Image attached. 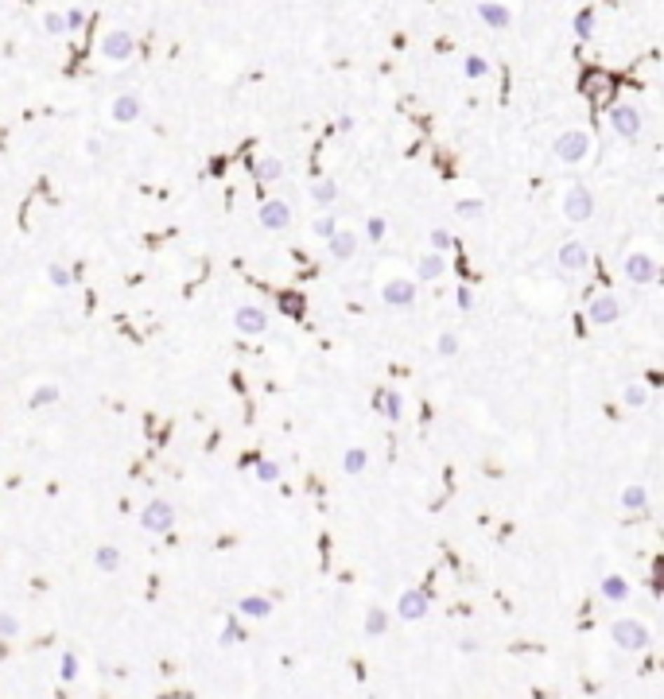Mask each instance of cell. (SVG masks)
Segmentation results:
<instances>
[{
	"instance_id": "7c38bea8",
	"label": "cell",
	"mask_w": 664,
	"mask_h": 699,
	"mask_svg": "<svg viewBox=\"0 0 664 699\" xmlns=\"http://www.w3.org/2000/svg\"><path fill=\"white\" fill-rule=\"evenodd\" d=\"M478 20L494 32H505V27H513V8L505 4V0H482L478 4Z\"/></svg>"
},
{
	"instance_id": "d6986e66",
	"label": "cell",
	"mask_w": 664,
	"mask_h": 699,
	"mask_svg": "<svg viewBox=\"0 0 664 699\" xmlns=\"http://www.w3.org/2000/svg\"><path fill=\"white\" fill-rule=\"evenodd\" d=\"M571 35L575 39H595V8H579L575 12V20H571Z\"/></svg>"
},
{
	"instance_id": "f546056e",
	"label": "cell",
	"mask_w": 664,
	"mask_h": 699,
	"mask_svg": "<svg viewBox=\"0 0 664 699\" xmlns=\"http://www.w3.org/2000/svg\"><path fill=\"white\" fill-rule=\"evenodd\" d=\"M388 630V614L381 606H370V614H365V633H373V637H381V633Z\"/></svg>"
},
{
	"instance_id": "d590c367",
	"label": "cell",
	"mask_w": 664,
	"mask_h": 699,
	"mask_svg": "<svg viewBox=\"0 0 664 699\" xmlns=\"http://www.w3.org/2000/svg\"><path fill=\"white\" fill-rule=\"evenodd\" d=\"M62 24H67V32H82V27L90 24V12L86 8H67L62 12Z\"/></svg>"
},
{
	"instance_id": "4fadbf2b",
	"label": "cell",
	"mask_w": 664,
	"mask_h": 699,
	"mask_svg": "<svg viewBox=\"0 0 664 699\" xmlns=\"http://www.w3.org/2000/svg\"><path fill=\"white\" fill-rule=\"evenodd\" d=\"M109 117L117 121V125H133V121H140V117H144V102H140V93H121V97H113Z\"/></svg>"
},
{
	"instance_id": "7a4b0ae2",
	"label": "cell",
	"mask_w": 664,
	"mask_h": 699,
	"mask_svg": "<svg viewBox=\"0 0 664 699\" xmlns=\"http://www.w3.org/2000/svg\"><path fill=\"white\" fill-rule=\"evenodd\" d=\"M552 152H555L560 163H583L590 156V133H583V128H567V133L555 136Z\"/></svg>"
},
{
	"instance_id": "cb8c5ba5",
	"label": "cell",
	"mask_w": 664,
	"mask_h": 699,
	"mask_svg": "<svg viewBox=\"0 0 664 699\" xmlns=\"http://www.w3.org/2000/svg\"><path fill=\"white\" fill-rule=\"evenodd\" d=\"M649 396H653V393H649L645 381H633V385H625V388H622V400H625L630 408H645V405H649Z\"/></svg>"
},
{
	"instance_id": "484cf974",
	"label": "cell",
	"mask_w": 664,
	"mask_h": 699,
	"mask_svg": "<svg viewBox=\"0 0 664 699\" xmlns=\"http://www.w3.org/2000/svg\"><path fill=\"white\" fill-rule=\"evenodd\" d=\"M428 241H431V253H443V257L454 249V233H451V229H443V226H431Z\"/></svg>"
},
{
	"instance_id": "5bb4252c",
	"label": "cell",
	"mask_w": 664,
	"mask_h": 699,
	"mask_svg": "<svg viewBox=\"0 0 664 699\" xmlns=\"http://www.w3.org/2000/svg\"><path fill=\"white\" fill-rule=\"evenodd\" d=\"M140 524H144L148 532H168L171 524H175V509H171L168 501H151V505H144Z\"/></svg>"
},
{
	"instance_id": "60d3db41",
	"label": "cell",
	"mask_w": 664,
	"mask_h": 699,
	"mask_svg": "<svg viewBox=\"0 0 664 699\" xmlns=\"http://www.w3.org/2000/svg\"><path fill=\"white\" fill-rule=\"evenodd\" d=\"M454 304L463 307V311H470V307H474V292H470V287H459V292H454Z\"/></svg>"
},
{
	"instance_id": "d4e9b609",
	"label": "cell",
	"mask_w": 664,
	"mask_h": 699,
	"mask_svg": "<svg viewBox=\"0 0 664 699\" xmlns=\"http://www.w3.org/2000/svg\"><path fill=\"white\" fill-rule=\"evenodd\" d=\"M59 396H62L59 385H39L32 396H27V405H32V408H47V405H59Z\"/></svg>"
},
{
	"instance_id": "ffe728a7",
	"label": "cell",
	"mask_w": 664,
	"mask_h": 699,
	"mask_svg": "<svg viewBox=\"0 0 664 699\" xmlns=\"http://www.w3.org/2000/svg\"><path fill=\"white\" fill-rule=\"evenodd\" d=\"M602 598H610V602H625V598H630V583H625L622 575H602Z\"/></svg>"
},
{
	"instance_id": "277c9868",
	"label": "cell",
	"mask_w": 664,
	"mask_h": 699,
	"mask_svg": "<svg viewBox=\"0 0 664 699\" xmlns=\"http://www.w3.org/2000/svg\"><path fill=\"white\" fill-rule=\"evenodd\" d=\"M641 109L637 105H630V102H618V105H610V128H614V136H622V140H633V136L641 133Z\"/></svg>"
},
{
	"instance_id": "7402d4cb",
	"label": "cell",
	"mask_w": 664,
	"mask_h": 699,
	"mask_svg": "<svg viewBox=\"0 0 664 699\" xmlns=\"http://www.w3.org/2000/svg\"><path fill=\"white\" fill-rule=\"evenodd\" d=\"M365 466H370V451L365 447H350L342 455V470L346 474H365Z\"/></svg>"
},
{
	"instance_id": "6da1fadb",
	"label": "cell",
	"mask_w": 664,
	"mask_h": 699,
	"mask_svg": "<svg viewBox=\"0 0 664 699\" xmlns=\"http://www.w3.org/2000/svg\"><path fill=\"white\" fill-rule=\"evenodd\" d=\"M622 272H625V280H630L633 287H649V284H656V276H660V264H656L653 253L633 249V253H625Z\"/></svg>"
},
{
	"instance_id": "5b68a950",
	"label": "cell",
	"mask_w": 664,
	"mask_h": 699,
	"mask_svg": "<svg viewBox=\"0 0 664 699\" xmlns=\"http://www.w3.org/2000/svg\"><path fill=\"white\" fill-rule=\"evenodd\" d=\"M257 222H261V229H269V233H280V229L292 226V206H287L284 198H264V203L257 206Z\"/></svg>"
},
{
	"instance_id": "1f68e13d",
	"label": "cell",
	"mask_w": 664,
	"mask_h": 699,
	"mask_svg": "<svg viewBox=\"0 0 664 699\" xmlns=\"http://www.w3.org/2000/svg\"><path fill=\"white\" fill-rule=\"evenodd\" d=\"M311 233H315V237H319V241H330V237H334V233H338V222H334V218H330V214H319V218H315V222H311Z\"/></svg>"
},
{
	"instance_id": "2e32d148",
	"label": "cell",
	"mask_w": 664,
	"mask_h": 699,
	"mask_svg": "<svg viewBox=\"0 0 664 699\" xmlns=\"http://www.w3.org/2000/svg\"><path fill=\"white\" fill-rule=\"evenodd\" d=\"M428 610H431V602H428V595H424V590H404V595H400V618H404V622H420Z\"/></svg>"
},
{
	"instance_id": "8fae6325",
	"label": "cell",
	"mask_w": 664,
	"mask_h": 699,
	"mask_svg": "<svg viewBox=\"0 0 664 699\" xmlns=\"http://www.w3.org/2000/svg\"><path fill=\"white\" fill-rule=\"evenodd\" d=\"M233 327H237V334L257 338V334H264V330H269V315H264L261 307L245 304V307H237V311H233Z\"/></svg>"
},
{
	"instance_id": "7bdbcfd3",
	"label": "cell",
	"mask_w": 664,
	"mask_h": 699,
	"mask_svg": "<svg viewBox=\"0 0 664 699\" xmlns=\"http://www.w3.org/2000/svg\"><path fill=\"white\" fill-rule=\"evenodd\" d=\"M70 676H78V660L74 657H62V680H70Z\"/></svg>"
},
{
	"instance_id": "4316f807",
	"label": "cell",
	"mask_w": 664,
	"mask_h": 699,
	"mask_svg": "<svg viewBox=\"0 0 664 699\" xmlns=\"http://www.w3.org/2000/svg\"><path fill=\"white\" fill-rule=\"evenodd\" d=\"M93 564H97L101 571H117V567H121V552L113 544H101L97 552H93Z\"/></svg>"
},
{
	"instance_id": "ac0fdd59",
	"label": "cell",
	"mask_w": 664,
	"mask_h": 699,
	"mask_svg": "<svg viewBox=\"0 0 664 699\" xmlns=\"http://www.w3.org/2000/svg\"><path fill=\"white\" fill-rule=\"evenodd\" d=\"M377 408H381V416H388V420H400V416H404V396L396 393V388H381V393H377Z\"/></svg>"
},
{
	"instance_id": "836d02e7",
	"label": "cell",
	"mask_w": 664,
	"mask_h": 699,
	"mask_svg": "<svg viewBox=\"0 0 664 699\" xmlns=\"http://www.w3.org/2000/svg\"><path fill=\"white\" fill-rule=\"evenodd\" d=\"M482 210H486L482 198H459V203H454V214H459V218H482Z\"/></svg>"
},
{
	"instance_id": "74e56055",
	"label": "cell",
	"mask_w": 664,
	"mask_h": 699,
	"mask_svg": "<svg viewBox=\"0 0 664 699\" xmlns=\"http://www.w3.org/2000/svg\"><path fill=\"white\" fill-rule=\"evenodd\" d=\"M385 233H388V222L385 218H370V222H365V237H370V241H385Z\"/></svg>"
},
{
	"instance_id": "d6a6232c",
	"label": "cell",
	"mask_w": 664,
	"mask_h": 699,
	"mask_svg": "<svg viewBox=\"0 0 664 699\" xmlns=\"http://www.w3.org/2000/svg\"><path fill=\"white\" fill-rule=\"evenodd\" d=\"M257 478H261L264 486H276L280 482V463H272V459H257Z\"/></svg>"
},
{
	"instance_id": "b9f144b4",
	"label": "cell",
	"mask_w": 664,
	"mask_h": 699,
	"mask_svg": "<svg viewBox=\"0 0 664 699\" xmlns=\"http://www.w3.org/2000/svg\"><path fill=\"white\" fill-rule=\"evenodd\" d=\"M245 637V633H241V625H237V622H229L226 625V633H222V645H229V641H241Z\"/></svg>"
},
{
	"instance_id": "9a60e30c",
	"label": "cell",
	"mask_w": 664,
	"mask_h": 699,
	"mask_svg": "<svg viewBox=\"0 0 664 699\" xmlns=\"http://www.w3.org/2000/svg\"><path fill=\"white\" fill-rule=\"evenodd\" d=\"M447 272V257L443 253H424L420 261H416V284H431V280H439Z\"/></svg>"
},
{
	"instance_id": "e575fe53",
	"label": "cell",
	"mask_w": 664,
	"mask_h": 699,
	"mask_svg": "<svg viewBox=\"0 0 664 699\" xmlns=\"http://www.w3.org/2000/svg\"><path fill=\"white\" fill-rule=\"evenodd\" d=\"M463 74H466V78H486V74H489V59H482V55H466Z\"/></svg>"
},
{
	"instance_id": "ab89813d",
	"label": "cell",
	"mask_w": 664,
	"mask_h": 699,
	"mask_svg": "<svg viewBox=\"0 0 664 699\" xmlns=\"http://www.w3.org/2000/svg\"><path fill=\"white\" fill-rule=\"evenodd\" d=\"M16 633H20V622L12 614H4V610H0V637H16Z\"/></svg>"
},
{
	"instance_id": "ee69618b",
	"label": "cell",
	"mask_w": 664,
	"mask_h": 699,
	"mask_svg": "<svg viewBox=\"0 0 664 699\" xmlns=\"http://www.w3.org/2000/svg\"><path fill=\"white\" fill-rule=\"evenodd\" d=\"M338 133H353V117H350V113H342V117H338Z\"/></svg>"
},
{
	"instance_id": "8d00e7d4",
	"label": "cell",
	"mask_w": 664,
	"mask_h": 699,
	"mask_svg": "<svg viewBox=\"0 0 664 699\" xmlns=\"http://www.w3.org/2000/svg\"><path fill=\"white\" fill-rule=\"evenodd\" d=\"M435 350H439V354H443V358H454V354H459V334H451V330H443V334L435 338Z\"/></svg>"
},
{
	"instance_id": "ba28073f",
	"label": "cell",
	"mask_w": 664,
	"mask_h": 699,
	"mask_svg": "<svg viewBox=\"0 0 664 699\" xmlns=\"http://www.w3.org/2000/svg\"><path fill=\"white\" fill-rule=\"evenodd\" d=\"M97 51H101V59H105V62H128V59H133V51H136V39L117 27V32H109L105 39H101Z\"/></svg>"
},
{
	"instance_id": "9c48e42d",
	"label": "cell",
	"mask_w": 664,
	"mask_h": 699,
	"mask_svg": "<svg viewBox=\"0 0 664 699\" xmlns=\"http://www.w3.org/2000/svg\"><path fill=\"white\" fill-rule=\"evenodd\" d=\"M590 261H595V257H590V249L583 241H564L560 249H555V264H560L564 272H587Z\"/></svg>"
},
{
	"instance_id": "8992f818",
	"label": "cell",
	"mask_w": 664,
	"mask_h": 699,
	"mask_svg": "<svg viewBox=\"0 0 664 699\" xmlns=\"http://www.w3.org/2000/svg\"><path fill=\"white\" fill-rule=\"evenodd\" d=\"M614 641H618L622 649H630V653H641V649H649L653 633L645 630V622H633V618H622V622H614Z\"/></svg>"
},
{
	"instance_id": "3957f363",
	"label": "cell",
	"mask_w": 664,
	"mask_h": 699,
	"mask_svg": "<svg viewBox=\"0 0 664 699\" xmlns=\"http://www.w3.org/2000/svg\"><path fill=\"white\" fill-rule=\"evenodd\" d=\"M416 295H420V287H416L412 276H393V280H385V284H381V304H385V307H396V311L412 307Z\"/></svg>"
},
{
	"instance_id": "83f0119b",
	"label": "cell",
	"mask_w": 664,
	"mask_h": 699,
	"mask_svg": "<svg viewBox=\"0 0 664 699\" xmlns=\"http://www.w3.org/2000/svg\"><path fill=\"white\" fill-rule=\"evenodd\" d=\"M280 175H284V163H280L276 156H264V160L257 163V179H261V183H276Z\"/></svg>"
},
{
	"instance_id": "603a6c76",
	"label": "cell",
	"mask_w": 664,
	"mask_h": 699,
	"mask_svg": "<svg viewBox=\"0 0 664 699\" xmlns=\"http://www.w3.org/2000/svg\"><path fill=\"white\" fill-rule=\"evenodd\" d=\"M622 509H630V513H633V509H649V489L641 486V482H637V486H625L622 489Z\"/></svg>"
},
{
	"instance_id": "f35d334b",
	"label": "cell",
	"mask_w": 664,
	"mask_h": 699,
	"mask_svg": "<svg viewBox=\"0 0 664 699\" xmlns=\"http://www.w3.org/2000/svg\"><path fill=\"white\" fill-rule=\"evenodd\" d=\"M43 32H50V35H62V32H67V24H62V12H47V16H43Z\"/></svg>"
},
{
	"instance_id": "52a82bcc",
	"label": "cell",
	"mask_w": 664,
	"mask_h": 699,
	"mask_svg": "<svg viewBox=\"0 0 664 699\" xmlns=\"http://www.w3.org/2000/svg\"><path fill=\"white\" fill-rule=\"evenodd\" d=\"M590 214H595V194H590L587 186H571V191L564 194V218L571 222V226H579Z\"/></svg>"
},
{
	"instance_id": "e0dca14e",
	"label": "cell",
	"mask_w": 664,
	"mask_h": 699,
	"mask_svg": "<svg viewBox=\"0 0 664 699\" xmlns=\"http://www.w3.org/2000/svg\"><path fill=\"white\" fill-rule=\"evenodd\" d=\"M327 253H330V261H350L353 253H358V233H350V229H338L334 237L327 241Z\"/></svg>"
},
{
	"instance_id": "f1b7e54d",
	"label": "cell",
	"mask_w": 664,
	"mask_h": 699,
	"mask_svg": "<svg viewBox=\"0 0 664 699\" xmlns=\"http://www.w3.org/2000/svg\"><path fill=\"white\" fill-rule=\"evenodd\" d=\"M47 280H50V287H70L74 284V272H70L62 261H50L47 264Z\"/></svg>"
},
{
	"instance_id": "30bf717a",
	"label": "cell",
	"mask_w": 664,
	"mask_h": 699,
	"mask_svg": "<svg viewBox=\"0 0 664 699\" xmlns=\"http://www.w3.org/2000/svg\"><path fill=\"white\" fill-rule=\"evenodd\" d=\"M587 319L595 323V327H610V323H618V319H622V304H618V295L614 292L595 295V299H590V307H587Z\"/></svg>"
},
{
	"instance_id": "44dd1931",
	"label": "cell",
	"mask_w": 664,
	"mask_h": 699,
	"mask_svg": "<svg viewBox=\"0 0 664 699\" xmlns=\"http://www.w3.org/2000/svg\"><path fill=\"white\" fill-rule=\"evenodd\" d=\"M311 198L319 206H334L338 203V183H334V179H315V183H311Z\"/></svg>"
},
{
	"instance_id": "4dcf8cb0",
	"label": "cell",
	"mask_w": 664,
	"mask_h": 699,
	"mask_svg": "<svg viewBox=\"0 0 664 699\" xmlns=\"http://www.w3.org/2000/svg\"><path fill=\"white\" fill-rule=\"evenodd\" d=\"M241 614H249V618H269V614H272V602H269V598H241Z\"/></svg>"
}]
</instances>
